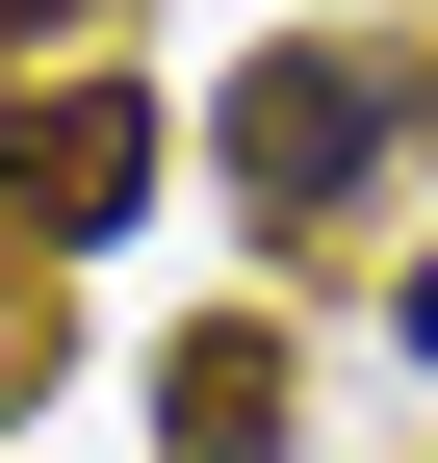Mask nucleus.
<instances>
[{"mask_svg":"<svg viewBox=\"0 0 438 463\" xmlns=\"http://www.w3.org/2000/svg\"><path fill=\"white\" fill-rule=\"evenodd\" d=\"M206 155H233V206H258V232H336V206L413 155V78H387V52H336V26H284V52H233Z\"/></svg>","mask_w":438,"mask_h":463,"instance_id":"obj_1","label":"nucleus"},{"mask_svg":"<svg viewBox=\"0 0 438 463\" xmlns=\"http://www.w3.org/2000/svg\"><path fill=\"white\" fill-rule=\"evenodd\" d=\"M0 206H26L52 258H103V232L155 206V103H129V78H52V103H0Z\"/></svg>","mask_w":438,"mask_h":463,"instance_id":"obj_2","label":"nucleus"},{"mask_svg":"<svg viewBox=\"0 0 438 463\" xmlns=\"http://www.w3.org/2000/svg\"><path fill=\"white\" fill-rule=\"evenodd\" d=\"M155 438L181 463H284V335H181L155 361Z\"/></svg>","mask_w":438,"mask_h":463,"instance_id":"obj_3","label":"nucleus"},{"mask_svg":"<svg viewBox=\"0 0 438 463\" xmlns=\"http://www.w3.org/2000/svg\"><path fill=\"white\" fill-rule=\"evenodd\" d=\"M387 335H413V361H438V258H413V283H387Z\"/></svg>","mask_w":438,"mask_h":463,"instance_id":"obj_4","label":"nucleus"},{"mask_svg":"<svg viewBox=\"0 0 438 463\" xmlns=\"http://www.w3.org/2000/svg\"><path fill=\"white\" fill-rule=\"evenodd\" d=\"M0 26H78V0H0Z\"/></svg>","mask_w":438,"mask_h":463,"instance_id":"obj_5","label":"nucleus"}]
</instances>
